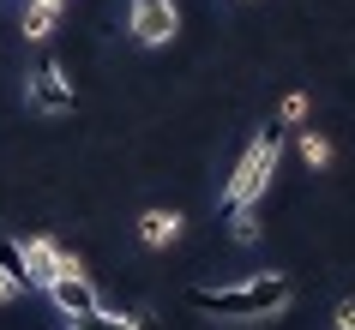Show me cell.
<instances>
[{
  "mask_svg": "<svg viewBox=\"0 0 355 330\" xmlns=\"http://www.w3.org/2000/svg\"><path fill=\"white\" fill-rule=\"evenodd\" d=\"M55 19H60V6L19 0V30H24V42H49V37H55Z\"/></svg>",
  "mask_w": 355,
  "mask_h": 330,
  "instance_id": "9c48e42d",
  "label": "cell"
},
{
  "mask_svg": "<svg viewBox=\"0 0 355 330\" xmlns=\"http://www.w3.org/2000/svg\"><path fill=\"white\" fill-rule=\"evenodd\" d=\"M19 294H24V282L6 271V264H0V306H6V300H19Z\"/></svg>",
  "mask_w": 355,
  "mask_h": 330,
  "instance_id": "5bb4252c",
  "label": "cell"
},
{
  "mask_svg": "<svg viewBox=\"0 0 355 330\" xmlns=\"http://www.w3.org/2000/svg\"><path fill=\"white\" fill-rule=\"evenodd\" d=\"M139 240H145L150 253L175 246V240H181V210H145V217H139Z\"/></svg>",
  "mask_w": 355,
  "mask_h": 330,
  "instance_id": "52a82bcc",
  "label": "cell"
},
{
  "mask_svg": "<svg viewBox=\"0 0 355 330\" xmlns=\"http://www.w3.org/2000/svg\"><path fill=\"white\" fill-rule=\"evenodd\" d=\"M187 300L205 318H277L295 300V282L283 271H265V276H247V282H229V288H193Z\"/></svg>",
  "mask_w": 355,
  "mask_h": 330,
  "instance_id": "6da1fadb",
  "label": "cell"
},
{
  "mask_svg": "<svg viewBox=\"0 0 355 330\" xmlns=\"http://www.w3.org/2000/svg\"><path fill=\"white\" fill-rule=\"evenodd\" d=\"M24 102H31L37 114H73L78 109V91H73V78L49 60V66H37V73L24 78Z\"/></svg>",
  "mask_w": 355,
  "mask_h": 330,
  "instance_id": "277c9868",
  "label": "cell"
},
{
  "mask_svg": "<svg viewBox=\"0 0 355 330\" xmlns=\"http://www.w3.org/2000/svg\"><path fill=\"white\" fill-rule=\"evenodd\" d=\"M331 330H355V294H349V300H337V312H331Z\"/></svg>",
  "mask_w": 355,
  "mask_h": 330,
  "instance_id": "4fadbf2b",
  "label": "cell"
},
{
  "mask_svg": "<svg viewBox=\"0 0 355 330\" xmlns=\"http://www.w3.org/2000/svg\"><path fill=\"white\" fill-rule=\"evenodd\" d=\"M127 30L139 48H163L181 30V12H175V0H127Z\"/></svg>",
  "mask_w": 355,
  "mask_h": 330,
  "instance_id": "3957f363",
  "label": "cell"
},
{
  "mask_svg": "<svg viewBox=\"0 0 355 330\" xmlns=\"http://www.w3.org/2000/svg\"><path fill=\"white\" fill-rule=\"evenodd\" d=\"M42 294L60 306V318H73V312H91V306H96V288H91V276L78 271V258H73V264H67V271H60Z\"/></svg>",
  "mask_w": 355,
  "mask_h": 330,
  "instance_id": "8992f818",
  "label": "cell"
},
{
  "mask_svg": "<svg viewBox=\"0 0 355 330\" xmlns=\"http://www.w3.org/2000/svg\"><path fill=\"white\" fill-rule=\"evenodd\" d=\"M229 235L241 240V246H253V240H259V217H253V204H241V210H229Z\"/></svg>",
  "mask_w": 355,
  "mask_h": 330,
  "instance_id": "30bf717a",
  "label": "cell"
},
{
  "mask_svg": "<svg viewBox=\"0 0 355 330\" xmlns=\"http://www.w3.org/2000/svg\"><path fill=\"white\" fill-rule=\"evenodd\" d=\"M42 6H67V0H42Z\"/></svg>",
  "mask_w": 355,
  "mask_h": 330,
  "instance_id": "9a60e30c",
  "label": "cell"
},
{
  "mask_svg": "<svg viewBox=\"0 0 355 330\" xmlns=\"http://www.w3.org/2000/svg\"><path fill=\"white\" fill-rule=\"evenodd\" d=\"M295 150H301V163H307V168H325V163H331V145H325L319 132H301Z\"/></svg>",
  "mask_w": 355,
  "mask_h": 330,
  "instance_id": "8fae6325",
  "label": "cell"
},
{
  "mask_svg": "<svg viewBox=\"0 0 355 330\" xmlns=\"http://www.w3.org/2000/svg\"><path fill=\"white\" fill-rule=\"evenodd\" d=\"M67 264H73V253H67L60 240H49V235L24 240V276H31V288H49Z\"/></svg>",
  "mask_w": 355,
  "mask_h": 330,
  "instance_id": "5b68a950",
  "label": "cell"
},
{
  "mask_svg": "<svg viewBox=\"0 0 355 330\" xmlns=\"http://www.w3.org/2000/svg\"><path fill=\"white\" fill-rule=\"evenodd\" d=\"M67 330H157V324H150L145 312L121 318V312H103V306H91V312H73V318H67Z\"/></svg>",
  "mask_w": 355,
  "mask_h": 330,
  "instance_id": "ba28073f",
  "label": "cell"
},
{
  "mask_svg": "<svg viewBox=\"0 0 355 330\" xmlns=\"http://www.w3.org/2000/svg\"><path fill=\"white\" fill-rule=\"evenodd\" d=\"M277 120H283V127H295V120H307V96H283Z\"/></svg>",
  "mask_w": 355,
  "mask_h": 330,
  "instance_id": "7c38bea8",
  "label": "cell"
},
{
  "mask_svg": "<svg viewBox=\"0 0 355 330\" xmlns=\"http://www.w3.org/2000/svg\"><path fill=\"white\" fill-rule=\"evenodd\" d=\"M277 156H283V120H277V127H265L259 138L241 150V163H235V174H229V186H223V204H229V210H241V204H259L265 192H271Z\"/></svg>",
  "mask_w": 355,
  "mask_h": 330,
  "instance_id": "7a4b0ae2",
  "label": "cell"
}]
</instances>
